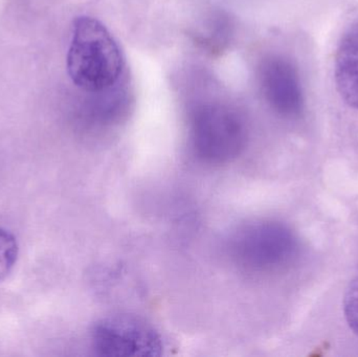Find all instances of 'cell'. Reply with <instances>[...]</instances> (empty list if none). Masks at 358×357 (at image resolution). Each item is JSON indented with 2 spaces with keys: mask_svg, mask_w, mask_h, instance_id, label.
<instances>
[{
  "mask_svg": "<svg viewBox=\"0 0 358 357\" xmlns=\"http://www.w3.org/2000/svg\"><path fill=\"white\" fill-rule=\"evenodd\" d=\"M344 314L348 326L358 337V275L349 283L345 293Z\"/></svg>",
  "mask_w": 358,
  "mask_h": 357,
  "instance_id": "cell-8",
  "label": "cell"
},
{
  "mask_svg": "<svg viewBox=\"0 0 358 357\" xmlns=\"http://www.w3.org/2000/svg\"><path fill=\"white\" fill-rule=\"evenodd\" d=\"M299 252V241L286 224L255 220L237 228L229 240V254L250 274H271L289 265Z\"/></svg>",
  "mask_w": 358,
  "mask_h": 357,
  "instance_id": "cell-2",
  "label": "cell"
},
{
  "mask_svg": "<svg viewBox=\"0 0 358 357\" xmlns=\"http://www.w3.org/2000/svg\"><path fill=\"white\" fill-rule=\"evenodd\" d=\"M334 80L341 98L358 110V23L341 38L334 59Z\"/></svg>",
  "mask_w": 358,
  "mask_h": 357,
  "instance_id": "cell-6",
  "label": "cell"
},
{
  "mask_svg": "<svg viewBox=\"0 0 358 357\" xmlns=\"http://www.w3.org/2000/svg\"><path fill=\"white\" fill-rule=\"evenodd\" d=\"M259 83L267 104L285 119H296L304 110L305 99L296 65L281 54H271L259 66Z\"/></svg>",
  "mask_w": 358,
  "mask_h": 357,
  "instance_id": "cell-5",
  "label": "cell"
},
{
  "mask_svg": "<svg viewBox=\"0 0 358 357\" xmlns=\"http://www.w3.org/2000/svg\"><path fill=\"white\" fill-rule=\"evenodd\" d=\"M248 143L245 121L236 109L220 103H206L189 119V144L199 161L227 165L241 155Z\"/></svg>",
  "mask_w": 358,
  "mask_h": 357,
  "instance_id": "cell-3",
  "label": "cell"
},
{
  "mask_svg": "<svg viewBox=\"0 0 358 357\" xmlns=\"http://www.w3.org/2000/svg\"><path fill=\"white\" fill-rule=\"evenodd\" d=\"M66 65L76 86L100 94L119 81L124 58L119 44L101 21L80 16L73 21Z\"/></svg>",
  "mask_w": 358,
  "mask_h": 357,
  "instance_id": "cell-1",
  "label": "cell"
},
{
  "mask_svg": "<svg viewBox=\"0 0 358 357\" xmlns=\"http://www.w3.org/2000/svg\"><path fill=\"white\" fill-rule=\"evenodd\" d=\"M18 258V243L8 231L0 228V281L12 272Z\"/></svg>",
  "mask_w": 358,
  "mask_h": 357,
  "instance_id": "cell-7",
  "label": "cell"
},
{
  "mask_svg": "<svg viewBox=\"0 0 358 357\" xmlns=\"http://www.w3.org/2000/svg\"><path fill=\"white\" fill-rule=\"evenodd\" d=\"M92 343L99 356L109 357L159 356L164 350L159 333L131 316L102 319L92 329Z\"/></svg>",
  "mask_w": 358,
  "mask_h": 357,
  "instance_id": "cell-4",
  "label": "cell"
}]
</instances>
